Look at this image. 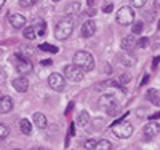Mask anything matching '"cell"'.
<instances>
[{"mask_svg":"<svg viewBox=\"0 0 160 150\" xmlns=\"http://www.w3.org/2000/svg\"><path fill=\"white\" fill-rule=\"evenodd\" d=\"M148 43H149V38L148 37H141L139 40H136V46L138 48H146V46H148Z\"/></svg>","mask_w":160,"mask_h":150,"instance_id":"obj_28","label":"cell"},{"mask_svg":"<svg viewBox=\"0 0 160 150\" xmlns=\"http://www.w3.org/2000/svg\"><path fill=\"white\" fill-rule=\"evenodd\" d=\"M158 133H160V125L155 123V121H149V123L144 126V136L148 139H154L155 136H158Z\"/></svg>","mask_w":160,"mask_h":150,"instance_id":"obj_9","label":"cell"},{"mask_svg":"<svg viewBox=\"0 0 160 150\" xmlns=\"http://www.w3.org/2000/svg\"><path fill=\"white\" fill-rule=\"evenodd\" d=\"M19 129H21L22 134H31V131H32L31 121H29V120H26V118H22V120L19 121Z\"/></svg>","mask_w":160,"mask_h":150,"instance_id":"obj_21","label":"cell"},{"mask_svg":"<svg viewBox=\"0 0 160 150\" xmlns=\"http://www.w3.org/2000/svg\"><path fill=\"white\" fill-rule=\"evenodd\" d=\"M8 133H10V129H8V126L7 125H3V123H0V141H3L7 136H8Z\"/></svg>","mask_w":160,"mask_h":150,"instance_id":"obj_27","label":"cell"},{"mask_svg":"<svg viewBox=\"0 0 160 150\" xmlns=\"http://www.w3.org/2000/svg\"><path fill=\"white\" fill-rule=\"evenodd\" d=\"M148 80H149V75H146V77L142 78V81H141V85H146V83H148Z\"/></svg>","mask_w":160,"mask_h":150,"instance_id":"obj_36","label":"cell"},{"mask_svg":"<svg viewBox=\"0 0 160 150\" xmlns=\"http://www.w3.org/2000/svg\"><path fill=\"white\" fill-rule=\"evenodd\" d=\"M96 142H98V141H95V139H88V141L83 144V147H85L87 150H93V147L96 145Z\"/></svg>","mask_w":160,"mask_h":150,"instance_id":"obj_30","label":"cell"},{"mask_svg":"<svg viewBox=\"0 0 160 150\" xmlns=\"http://www.w3.org/2000/svg\"><path fill=\"white\" fill-rule=\"evenodd\" d=\"M157 118H160V112H157V114L151 115V121H154V120H157Z\"/></svg>","mask_w":160,"mask_h":150,"instance_id":"obj_34","label":"cell"},{"mask_svg":"<svg viewBox=\"0 0 160 150\" xmlns=\"http://www.w3.org/2000/svg\"><path fill=\"white\" fill-rule=\"evenodd\" d=\"M11 59H13V65H15V69L18 70V74H22V77L26 74H31L32 72L34 65H32V62L28 58L21 56V54H15Z\"/></svg>","mask_w":160,"mask_h":150,"instance_id":"obj_4","label":"cell"},{"mask_svg":"<svg viewBox=\"0 0 160 150\" xmlns=\"http://www.w3.org/2000/svg\"><path fill=\"white\" fill-rule=\"evenodd\" d=\"M95 32H96V24H95V21H93V19H87L82 24V27H80V34H82V37H85V38L93 37V35H95Z\"/></svg>","mask_w":160,"mask_h":150,"instance_id":"obj_8","label":"cell"},{"mask_svg":"<svg viewBox=\"0 0 160 150\" xmlns=\"http://www.w3.org/2000/svg\"><path fill=\"white\" fill-rule=\"evenodd\" d=\"M42 51H51V53H58V48L55 46V45H48V43H42L38 46Z\"/></svg>","mask_w":160,"mask_h":150,"instance_id":"obj_25","label":"cell"},{"mask_svg":"<svg viewBox=\"0 0 160 150\" xmlns=\"http://www.w3.org/2000/svg\"><path fill=\"white\" fill-rule=\"evenodd\" d=\"M120 48H122L125 53H130L133 48H136V37L135 35H127L122 43H120Z\"/></svg>","mask_w":160,"mask_h":150,"instance_id":"obj_11","label":"cell"},{"mask_svg":"<svg viewBox=\"0 0 160 150\" xmlns=\"http://www.w3.org/2000/svg\"><path fill=\"white\" fill-rule=\"evenodd\" d=\"M95 123H96L95 129H101V128L104 126V120H95Z\"/></svg>","mask_w":160,"mask_h":150,"instance_id":"obj_32","label":"cell"},{"mask_svg":"<svg viewBox=\"0 0 160 150\" xmlns=\"http://www.w3.org/2000/svg\"><path fill=\"white\" fill-rule=\"evenodd\" d=\"M93 150H112V144L106 139H101L96 142V145L93 147Z\"/></svg>","mask_w":160,"mask_h":150,"instance_id":"obj_22","label":"cell"},{"mask_svg":"<svg viewBox=\"0 0 160 150\" xmlns=\"http://www.w3.org/2000/svg\"><path fill=\"white\" fill-rule=\"evenodd\" d=\"M77 123L80 125V126H87L88 123H90V114L87 112V110H82L78 114V118H77Z\"/></svg>","mask_w":160,"mask_h":150,"instance_id":"obj_19","label":"cell"},{"mask_svg":"<svg viewBox=\"0 0 160 150\" xmlns=\"http://www.w3.org/2000/svg\"><path fill=\"white\" fill-rule=\"evenodd\" d=\"M74 64L78 65L83 72H91L95 69V59H93L91 53L83 51V50H80L74 54Z\"/></svg>","mask_w":160,"mask_h":150,"instance_id":"obj_1","label":"cell"},{"mask_svg":"<svg viewBox=\"0 0 160 150\" xmlns=\"http://www.w3.org/2000/svg\"><path fill=\"white\" fill-rule=\"evenodd\" d=\"M13 109V98L11 96H2L0 98V114L5 115L8 112H11Z\"/></svg>","mask_w":160,"mask_h":150,"instance_id":"obj_12","label":"cell"},{"mask_svg":"<svg viewBox=\"0 0 160 150\" xmlns=\"http://www.w3.org/2000/svg\"><path fill=\"white\" fill-rule=\"evenodd\" d=\"M154 5H155V8H160V0H155Z\"/></svg>","mask_w":160,"mask_h":150,"instance_id":"obj_38","label":"cell"},{"mask_svg":"<svg viewBox=\"0 0 160 150\" xmlns=\"http://www.w3.org/2000/svg\"><path fill=\"white\" fill-rule=\"evenodd\" d=\"M62 77H64V78H68L69 81H82L83 77H85V72L80 69L78 65H75V64L72 62V64L64 65Z\"/></svg>","mask_w":160,"mask_h":150,"instance_id":"obj_5","label":"cell"},{"mask_svg":"<svg viewBox=\"0 0 160 150\" xmlns=\"http://www.w3.org/2000/svg\"><path fill=\"white\" fill-rule=\"evenodd\" d=\"M5 80H7V72H5V69H0V83Z\"/></svg>","mask_w":160,"mask_h":150,"instance_id":"obj_33","label":"cell"},{"mask_svg":"<svg viewBox=\"0 0 160 150\" xmlns=\"http://www.w3.org/2000/svg\"><path fill=\"white\" fill-rule=\"evenodd\" d=\"M148 96H149V99H151V102L154 104V105H158L160 107V93L157 91V90H149L148 91Z\"/></svg>","mask_w":160,"mask_h":150,"instance_id":"obj_20","label":"cell"},{"mask_svg":"<svg viewBox=\"0 0 160 150\" xmlns=\"http://www.w3.org/2000/svg\"><path fill=\"white\" fill-rule=\"evenodd\" d=\"M5 2H7V0H0V8H2V7L5 5Z\"/></svg>","mask_w":160,"mask_h":150,"instance_id":"obj_40","label":"cell"},{"mask_svg":"<svg viewBox=\"0 0 160 150\" xmlns=\"http://www.w3.org/2000/svg\"><path fill=\"white\" fill-rule=\"evenodd\" d=\"M146 2L148 0H131V7H135V8H141L146 5Z\"/></svg>","mask_w":160,"mask_h":150,"instance_id":"obj_29","label":"cell"},{"mask_svg":"<svg viewBox=\"0 0 160 150\" xmlns=\"http://www.w3.org/2000/svg\"><path fill=\"white\" fill-rule=\"evenodd\" d=\"M13 88H15L18 93H26V91L29 90V80L21 75V77L13 80Z\"/></svg>","mask_w":160,"mask_h":150,"instance_id":"obj_10","label":"cell"},{"mask_svg":"<svg viewBox=\"0 0 160 150\" xmlns=\"http://www.w3.org/2000/svg\"><path fill=\"white\" fill-rule=\"evenodd\" d=\"M53 2H59V0H53Z\"/></svg>","mask_w":160,"mask_h":150,"instance_id":"obj_42","label":"cell"},{"mask_svg":"<svg viewBox=\"0 0 160 150\" xmlns=\"http://www.w3.org/2000/svg\"><path fill=\"white\" fill-rule=\"evenodd\" d=\"M142 27H144V24H142L141 21L133 22V24H131V32H133V34H141V32H142Z\"/></svg>","mask_w":160,"mask_h":150,"instance_id":"obj_24","label":"cell"},{"mask_svg":"<svg viewBox=\"0 0 160 150\" xmlns=\"http://www.w3.org/2000/svg\"><path fill=\"white\" fill-rule=\"evenodd\" d=\"M34 22H35V24H34L32 27L35 29V34H37V37H40V35H45V31H47V24H45L42 19H35Z\"/></svg>","mask_w":160,"mask_h":150,"instance_id":"obj_18","label":"cell"},{"mask_svg":"<svg viewBox=\"0 0 160 150\" xmlns=\"http://www.w3.org/2000/svg\"><path fill=\"white\" fill-rule=\"evenodd\" d=\"M112 133L120 139H128L133 134V125L130 123V121H125V120L115 121V123L112 125Z\"/></svg>","mask_w":160,"mask_h":150,"instance_id":"obj_3","label":"cell"},{"mask_svg":"<svg viewBox=\"0 0 160 150\" xmlns=\"http://www.w3.org/2000/svg\"><path fill=\"white\" fill-rule=\"evenodd\" d=\"M48 85L55 90V91H62L66 88V78L61 75V74H51L48 77Z\"/></svg>","mask_w":160,"mask_h":150,"instance_id":"obj_7","label":"cell"},{"mask_svg":"<svg viewBox=\"0 0 160 150\" xmlns=\"http://www.w3.org/2000/svg\"><path fill=\"white\" fill-rule=\"evenodd\" d=\"M114 104H117V101H115V96H112V94H104V96H101V99H99V105L102 109H109Z\"/></svg>","mask_w":160,"mask_h":150,"instance_id":"obj_14","label":"cell"},{"mask_svg":"<svg viewBox=\"0 0 160 150\" xmlns=\"http://www.w3.org/2000/svg\"><path fill=\"white\" fill-rule=\"evenodd\" d=\"M2 51H3V50H2V48H0V56H2Z\"/></svg>","mask_w":160,"mask_h":150,"instance_id":"obj_41","label":"cell"},{"mask_svg":"<svg viewBox=\"0 0 160 150\" xmlns=\"http://www.w3.org/2000/svg\"><path fill=\"white\" fill-rule=\"evenodd\" d=\"M117 22L120 26H130L135 22V13L130 7H122L117 11Z\"/></svg>","mask_w":160,"mask_h":150,"instance_id":"obj_6","label":"cell"},{"mask_svg":"<svg viewBox=\"0 0 160 150\" xmlns=\"http://www.w3.org/2000/svg\"><path fill=\"white\" fill-rule=\"evenodd\" d=\"M37 2H38V0H19V7H22V8H31V7H34Z\"/></svg>","mask_w":160,"mask_h":150,"instance_id":"obj_26","label":"cell"},{"mask_svg":"<svg viewBox=\"0 0 160 150\" xmlns=\"http://www.w3.org/2000/svg\"><path fill=\"white\" fill-rule=\"evenodd\" d=\"M42 64H43V65H51V59H43Z\"/></svg>","mask_w":160,"mask_h":150,"instance_id":"obj_35","label":"cell"},{"mask_svg":"<svg viewBox=\"0 0 160 150\" xmlns=\"http://www.w3.org/2000/svg\"><path fill=\"white\" fill-rule=\"evenodd\" d=\"M32 120H34V125L37 126V128H40V129H43L45 126H47V117L43 115V114H40V112H37V114H34V117H32Z\"/></svg>","mask_w":160,"mask_h":150,"instance_id":"obj_15","label":"cell"},{"mask_svg":"<svg viewBox=\"0 0 160 150\" xmlns=\"http://www.w3.org/2000/svg\"><path fill=\"white\" fill-rule=\"evenodd\" d=\"M10 24L15 27V29H22V27L26 26V18L22 15H19V13H15V15H10Z\"/></svg>","mask_w":160,"mask_h":150,"instance_id":"obj_13","label":"cell"},{"mask_svg":"<svg viewBox=\"0 0 160 150\" xmlns=\"http://www.w3.org/2000/svg\"><path fill=\"white\" fill-rule=\"evenodd\" d=\"M74 32V19L72 18H62L56 27H55V35L58 40H66V38H69Z\"/></svg>","mask_w":160,"mask_h":150,"instance_id":"obj_2","label":"cell"},{"mask_svg":"<svg viewBox=\"0 0 160 150\" xmlns=\"http://www.w3.org/2000/svg\"><path fill=\"white\" fill-rule=\"evenodd\" d=\"M31 150H47V148H43V147H32Z\"/></svg>","mask_w":160,"mask_h":150,"instance_id":"obj_39","label":"cell"},{"mask_svg":"<svg viewBox=\"0 0 160 150\" xmlns=\"http://www.w3.org/2000/svg\"><path fill=\"white\" fill-rule=\"evenodd\" d=\"M120 62H122V65H125V67H133V65L136 64V58L133 56V54L125 53V54L120 56Z\"/></svg>","mask_w":160,"mask_h":150,"instance_id":"obj_17","label":"cell"},{"mask_svg":"<svg viewBox=\"0 0 160 150\" xmlns=\"http://www.w3.org/2000/svg\"><path fill=\"white\" fill-rule=\"evenodd\" d=\"M22 35L28 38V40H34L35 37H37V34H35V29L31 26V27H24V32H22Z\"/></svg>","mask_w":160,"mask_h":150,"instance_id":"obj_23","label":"cell"},{"mask_svg":"<svg viewBox=\"0 0 160 150\" xmlns=\"http://www.w3.org/2000/svg\"><path fill=\"white\" fill-rule=\"evenodd\" d=\"M78 10H80V2H78V0H74V2L68 3V7H66V15L71 18V16L77 15Z\"/></svg>","mask_w":160,"mask_h":150,"instance_id":"obj_16","label":"cell"},{"mask_svg":"<svg viewBox=\"0 0 160 150\" xmlns=\"http://www.w3.org/2000/svg\"><path fill=\"white\" fill-rule=\"evenodd\" d=\"M158 61H160V56H158V58H155V59H154V67H157V64H158Z\"/></svg>","mask_w":160,"mask_h":150,"instance_id":"obj_37","label":"cell"},{"mask_svg":"<svg viewBox=\"0 0 160 150\" xmlns=\"http://www.w3.org/2000/svg\"><path fill=\"white\" fill-rule=\"evenodd\" d=\"M0 98H2V93H0Z\"/></svg>","mask_w":160,"mask_h":150,"instance_id":"obj_43","label":"cell"},{"mask_svg":"<svg viewBox=\"0 0 160 150\" xmlns=\"http://www.w3.org/2000/svg\"><path fill=\"white\" fill-rule=\"evenodd\" d=\"M112 10H114V3H112V2H106V3L102 5V11H104V13H111Z\"/></svg>","mask_w":160,"mask_h":150,"instance_id":"obj_31","label":"cell"}]
</instances>
